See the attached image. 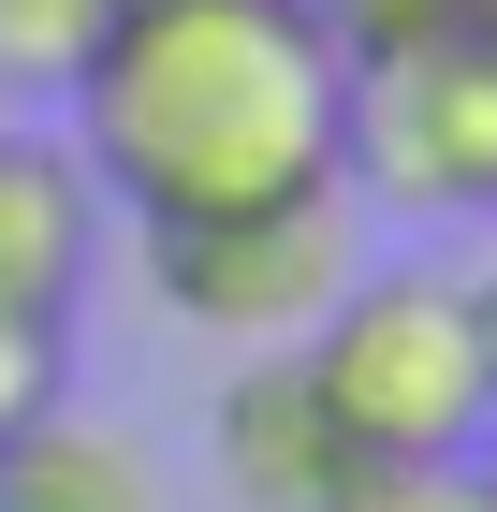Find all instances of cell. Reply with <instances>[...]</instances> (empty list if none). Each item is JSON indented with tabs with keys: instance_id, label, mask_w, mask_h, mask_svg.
<instances>
[{
	"instance_id": "cell-5",
	"label": "cell",
	"mask_w": 497,
	"mask_h": 512,
	"mask_svg": "<svg viewBox=\"0 0 497 512\" xmlns=\"http://www.w3.org/2000/svg\"><path fill=\"white\" fill-rule=\"evenodd\" d=\"M205 483H220V512H351L366 454L337 439L293 352H234V381L205 395Z\"/></svg>"
},
{
	"instance_id": "cell-14",
	"label": "cell",
	"mask_w": 497,
	"mask_h": 512,
	"mask_svg": "<svg viewBox=\"0 0 497 512\" xmlns=\"http://www.w3.org/2000/svg\"><path fill=\"white\" fill-rule=\"evenodd\" d=\"M0 118H15V103H0Z\"/></svg>"
},
{
	"instance_id": "cell-2",
	"label": "cell",
	"mask_w": 497,
	"mask_h": 512,
	"mask_svg": "<svg viewBox=\"0 0 497 512\" xmlns=\"http://www.w3.org/2000/svg\"><path fill=\"white\" fill-rule=\"evenodd\" d=\"M293 366H307V395L337 410V439L366 469H439V454H468L483 410H497L468 278L424 264V249H366L351 293L293 337Z\"/></svg>"
},
{
	"instance_id": "cell-8",
	"label": "cell",
	"mask_w": 497,
	"mask_h": 512,
	"mask_svg": "<svg viewBox=\"0 0 497 512\" xmlns=\"http://www.w3.org/2000/svg\"><path fill=\"white\" fill-rule=\"evenodd\" d=\"M307 30L337 44V74H395V59L468 44V30H483V0H307Z\"/></svg>"
},
{
	"instance_id": "cell-9",
	"label": "cell",
	"mask_w": 497,
	"mask_h": 512,
	"mask_svg": "<svg viewBox=\"0 0 497 512\" xmlns=\"http://www.w3.org/2000/svg\"><path fill=\"white\" fill-rule=\"evenodd\" d=\"M103 30H117V0H0V103H59Z\"/></svg>"
},
{
	"instance_id": "cell-7",
	"label": "cell",
	"mask_w": 497,
	"mask_h": 512,
	"mask_svg": "<svg viewBox=\"0 0 497 512\" xmlns=\"http://www.w3.org/2000/svg\"><path fill=\"white\" fill-rule=\"evenodd\" d=\"M0 512H161V454L74 395H44L30 425H0Z\"/></svg>"
},
{
	"instance_id": "cell-13",
	"label": "cell",
	"mask_w": 497,
	"mask_h": 512,
	"mask_svg": "<svg viewBox=\"0 0 497 512\" xmlns=\"http://www.w3.org/2000/svg\"><path fill=\"white\" fill-rule=\"evenodd\" d=\"M483 44H497V0H483Z\"/></svg>"
},
{
	"instance_id": "cell-4",
	"label": "cell",
	"mask_w": 497,
	"mask_h": 512,
	"mask_svg": "<svg viewBox=\"0 0 497 512\" xmlns=\"http://www.w3.org/2000/svg\"><path fill=\"white\" fill-rule=\"evenodd\" d=\"M337 191L366 220H497V44H439L395 74H351Z\"/></svg>"
},
{
	"instance_id": "cell-3",
	"label": "cell",
	"mask_w": 497,
	"mask_h": 512,
	"mask_svg": "<svg viewBox=\"0 0 497 512\" xmlns=\"http://www.w3.org/2000/svg\"><path fill=\"white\" fill-rule=\"evenodd\" d=\"M132 264H147L161 322H191L220 352H293L366 264V205L278 191V205H220V220H132Z\"/></svg>"
},
{
	"instance_id": "cell-1",
	"label": "cell",
	"mask_w": 497,
	"mask_h": 512,
	"mask_svg": "<svg viewBox=\"0 0 497 512\" xmlns=\"http://www.w3.org/2000/svg\"><path fill=\"white\" fill-rule=\"evenodd\" d=\"M59 118H74V176L117 220H220V205L337 191L351 74L307 30V0H117Z\"/></svg>"
},
{
	"instance_id": "cell-10",
	"label": "cell",
	"mask_w": 497,
	"mask_h": 512,
	"mask_svg": "<svg viewBox=\"0 0 497 512\" xmlns=\"http://www.w3.org/2000/svg\"><path fill=\"white\" fill-rule=\"evenodd\" d=\"M351 512H497V483L468 469V454H439V469H366Z\"/></svg>"
},
{
	"instance_id": "cell-12",
	"label": "cell",
	"mask_w": 497,
	"mask_h": 512,
	"mask_svg": "<svg viewBox=\"0 0 497 512\" xmlns=\"http://www.w3.org/2000/svg\"><path fill=\"white\" fill-rule=\"evenodd\" d=\"M468 469H483V483H497V410H483V439H468Z\"/></svg>"
},
{
	"instance_id": "cell-6",
	"label": "cell",
	"mask_w": 497,
	"mask_h": 512,
	"mask_svg": "<svg viewBox=\"0 0 497 512\" xmlns=\"http://www.w3.org/2000/svg\"><path fill=\"white\" fill-rule=\"evenodd\" d=\"M88 220H103V191L74 176V147H44V132H15V118H0V322L74 337Z\"/></svg>"
},
{
	"instance_id": "cell-11",
	"label": "cell",
	"mask_w": 497,
	"mask_h": 512,
	"mask_svg": "<svg viewBox=\"0 0 497 512\" xmlns=\"http://www.w3.org/2000/svg\"><path fill=\"white\" fill-rule=\"evenodd\" d=\"M468 278V322H483V381H497V249H483V264H454Z\"/></svg>"
}]
</instances>
